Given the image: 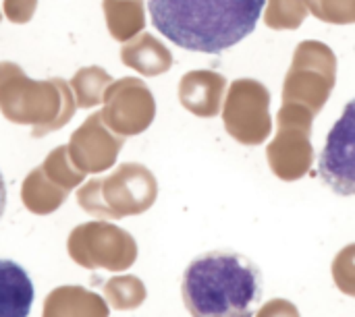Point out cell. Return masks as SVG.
Returning a JSON list of instances; mask_svg holds the SVG:
<instances>
[{
	"label": "cell",
	"instance_id": "1",
	"mask_svg": "<svg viewBox=\"0 0 355 317\" xmlns=\"http://www.w3.org/2000/svg\"><path fill=\"white\" fill-rule=\"evenodd\" d=\"M266 0H148L152 25L175 46L220 54L258 25Z\"/></svg>",
	"mask_w": 355,
	"mask_h": 317
},
{
	"label": "cell",
	"instance_id": "2",
	"mask_svg": "<svg viewBox=\"0 0 355 317\" xmlns=\"http://www.w3.org/2000/svg\"><path fill=\"white\" fill-rule=\"evenodd\" d=\"M181 295L191 317H254L264 297V278L243 253L208 251L185 268Z\"/></svg>",
	"mask_w": 355,
	"mask_h": 317
},
{
	"label": "cell",
	"instance_id": "3",
	"mask_svg": "<svg viewBox=\"0 0 355 317\" xmlns=\"http://www.w3.org/2000/svg\"><path fill=\"white\" fill-rule=\"evenodd\" d=\"M77 110L71 85L60 79L35 81L15 62H0V112L15 125L33 127V137L58 131Z\"/></svg>",
	"mask_w": 355,
	"mask_h": 317
},
{
	"label": "cell",
	"instance_id": "4",
	"mask_svg": "<svg viewBox=\"0 0 355 317\" xmlns=\"http://www.w3.org/2000/svg\"><path fill=\"white\" fill-rule=\"evenodd\" d=\"M318 174L337 195H355V98L327 135L318 156Z\"/></svg>",
	"mask_w": 355,
	"mask_h": 317
},
{
	"label": "cell",
	"instance_id": "5",
	"mask_svg": "<svg viewBox=\"0 0 355 317\" xmlns=\"http://www.w3.org/2000/svg\"><path fill=\"white\" fill-rule=\"evenodd\" d=\"M33 297V282L25 268L0 260V317H29Z\"/></svg>",
	"mask_w": 355,
	"mask_h": 317
},
{
	"label": "cell",
	"instance_id": "6",
	"mask_svg": "<svg viewBox=\"0 0 355 317\" xmlns=\"http://www.w3.org/2000/svg\"><path fill=\"white\" fill-rule=\"evenodd\" d=\"M102 123L104 120H102L100 112L92 114V116L85 118V123L71 137V152L75 154V158H79L85 164H89V160H96V158L100 160V164H104L98 154L106 152L112 145V141L106 135Z\"/></svg>",
	"mask_w": 355,
	"mask_h": 317
},
{
	"label": "cell",
	"instance_id": "7",
	"mask_svg": "<svg viewBox=\"0 0 355 317\" xmlns=\"http://www.w3.org/2000/svg\"><path fill=\"white\" fill-rule=\"evenodd\" d=\"M108 83H110V77L100 66H83L69 81L79 108L98 106L102 102V98H104V89H106Z\"/></svg>",
	"mask_w": 355,
	"mask_h": 317
},
{
	"label": "cell",
	"instance_id": "8",
	"mask_svg": "<svg viewBox=\"0 0 355 317\" xmlns=\"http://www.w3.org/2000/svg\"><path fill=\"white\" fill-rule=\"evenodd\" d=\"M4 15L8 21L12 23H27L31 21L33 12H35V6H37V0H4Z\"/></svg>",
	"mask_w": 355,
	"mask_h": 317
},
{
	"label": "cell",
	"instance_id": "9",
	"mask_svg": "<svg viewBox=\"0 0 355 317\" xmlns=\"http://www.w3.org/2000/svg\"><path fill=\"white\" fill-rule=\"evenodd\" d=\"M4 210H6V183H4V176L0 172V220L4 216Z\"/></svg>",
	"mask_w": 355,
	"mask_h": 317
},
{
	"label": "cell",
	"instance_id": "10",
	"mask_svg": "<svg viewBox=\"0 0 355 317\" xmlns=\"http://www.w3.org/2000/svg\"><path fill=\"white\" fill-rule=\"evenodd\" d=\"M0 21H2V15H0Z\"/></svg>",
	"mask_w": 355,
	"mask_h": 317
}]
</instances>
